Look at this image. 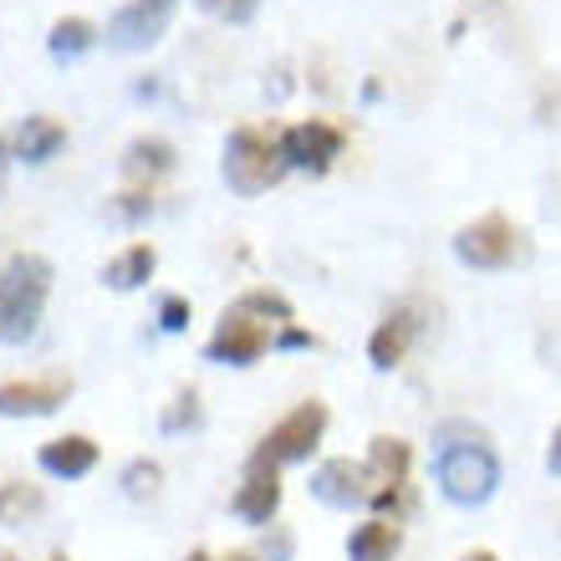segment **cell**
I'll list each match as a JSON object with an SVG mask.
<instances>
[{
    "mask_svg": "<svg viewBox=\"0 0 561 561\" xmlns=\"http://www.w3.org/2000/svg\"><path fill=\"white\" fill-rule=\"evenodd\" d=\"M225 184L236 194H266L280 174H286V153L280 138L261 134V128H236L225 144Z\"/></svg>",
    "mask_w": 561,
    "mask_h": 561,
    "instance_id": "277c9868",
    "label": "cell"
},
{
    "mask_svg": "<svg viewBox=\"0 0 561 561\" xmlns=\"http://www.w3.org/2000/svg\"><path fill=\"white\" fill-rule=\"evenodd\" d=\"M31 511H42V490L21 485V480L0 485V526H5V520H26Z\"/></svg>",
    "mask_w": 561,
    "mask_h": 561,
    "instance_id": "ffe728a7",
    "label": "cell"
},
{
    "mask_svg": "<svg viewBox=\"0 0 561 561\" xmlns=\"http://www.w3.org/2000/svg\"><path fill=\"white\" fill-rule=\"evenodd\" d=\"M307 332H296V327H286V332H280V347H307Z\"/></svg>",
    "mask_w": 561,
    "mask_h": 561,
    "instance_id": "484cf974",
    "label": "cell"
},
{
    "mask_svg": "<svg viewBox=\"0 0 561 561\" xmlns=\"http://www.w3.org/2000/svg\"><path fill=\"white\" fill-rule=\"evenodd\" d=\"M174 11H179V0H128V5L107 21V46H118V51H148V46L169 31Z\"/></svg>",
    "mask_w": 561,
    "mask_h": 561,
    "instance_id": "ba28073f",
    "label": "cell"
},
{
    "mask_svg": "<svg viewBox=\"0 0 561 561\" xmlns=\"http://www.w3.org/2000/svg\"><path fill=\"white\" fill-rule=\"evenodd\" d=\"M98 465V444L88 434H61V439L42 444V470L57 480H82Z\"/></svg>",
    "mask_w": 561,
    "mask_h": 561,
    "instance_id": "5bb4252c",
    "label": "cell"
},
{
    "mask_svg": "<svg viewBox=\"0 0 561 561\" xmlns=\"http://www.w3.org/2000/svg\"><path fill=\"white\" fill-rule=\"evenodd\" d=\"M547 470L561 474V428H557V439H551V455H547Z\"/></svg>",
    "mask_w": 561,
    "mask_h": 561,
    "instance_id": "4316f807",
    "label": "cell"
},
{
    "mask_svg": "<svg viewBox=\"0 0 561 561\" xmlns=\"http://www.w3.org/2000/svg\"><path fill=\"white\" fill-rule=\"evenodd\" d=\"M67 144V128H61L57 118H26L21 128H15V159L21 163H46L57 159V148Z\"/></svg>",
    "mask_w": 561,
    "mask_h": 561,
    "instance_id": "2e32d148",
    "label": "cell"
},
{
    "mask_svg": "<svg viewBox=\"0 0 561 561\" xmlns=\"http://www.w3.org/2000/svg\"><path fill=\"white\" fill-rule=\"evenodd\" d=\"M311 495L332 511H353V505H373V474L368 465L353 459H327L322 470L311 474Z\"/></svg>",
    "mask_w": 561,
    "mask_h": 561,
    "instance_id": "9c48e42d",
    "label": "cell"
},
{
    "mask_svg": "<svg viewBox=\"0 0 561 561\" xmlns=\"http://www.w3.org/2000/svg\"><path fill=\"white\" fill-rule=\"evenodd\" d=\"M419 337V307H393L378 322V332L368 337V357H373V368L388 373V368H399L403 357H409V347H414Z\"/></svg>",
    "mask_w": 561,
    "mask_h": 561,
    "instance_id": "7c38bea8",
    "label": "cell"
},
{
    "mask_svg": "<svg viewBox=\"0 0 561 561\" xmlns=\"http://www.w3.org/2000/svg\"><path fill=\"white\" fill-rule=\"evenodd\" d=\"M72 383L67 378H21V383H0V419H42L57 414L67 403Z\"/></svg>",
    "mask_w": 561,
    "mask_h": 561,
    "instance_id": "30bf717a",
    "label": "cell"
},
{
    "mask_svg": "<svg viewBox=\"0 0 561 561\" xmlns=\"http://www.w3.org/2000/svg\"><path fill=\"white\" fill-rule=\"evenodd\" d=\"M322 434H327V403L307 399V403H296L280 424H271V434L261 439L255 459H266V465H296V459H307L311 449L322 444Z\"/></svg>",
    "mask_w": 561,
    "mask_h": 561,
    "instance_id": "5b68a950",
    "label": "cell"
},
{
    "mask_svg": "<svg viewBox=\"0 0 561 561\" xmlns=\"http://www.w3.org/2000/svg\"><path fill=\"white\" fill-rule=\"evenodd\" d=\"M225 561H255V557H251V551H230V557H225Z\"/></svg>",
    "mask_w": 561,
    "mask_h": 561,
    "instance_id": "f1b7e54d",
    "label": "cell"
},
{
    "mask_svg": "<svg viewBox=\"0 0 561 561\" xmlns=\"http://www.w3.org/2000/svg\"><path fill=\"white\" fill-rule=\"evenodd\" d=\"M0 190H5V148H0Z\"/></svg>",
    "mask_w": 561,
    "mask_h": 561,
    "instance_id": "f546056e",
    "label": "cell"
},
{
    "mask_svg": "<svg viewBox=\"0 0 561 561\" xmlns=\"http://www.w3.org/2000/svg\"><path fill=\"white\" fill-rule=\"evenodd\" d=\"M92 42H98V26H92V21H82V15H61L57 26H51V36H46V51H51L57 61H72V57H82Z\"/></svg>",
    "mask_w": 561,
    "mask_h": 561,
    "instance_id": "d6986e66",
    "label": "cell"
},
{
    "mask_svg": "<svg viewBox=\"0 0 561 561\" xmlns=\"http://www.w3.org/2000/svg\"><path fill=\"white\" fill-rule=\"evenodd\" d=\"M261 0H199V11L220 15V21H251Z\"/></svg>",
    "mask_w": 561,
    "mask_h": 561,
    "instance_id": "603a6c76",
    "label": "cell"
},
{
    "mask_svg": "<svg viewBox=\"0 0 561 561\" xmlns=\"http://www.w3.org/2000/svg\"><path fill=\"white\" fill-rule=\"evenodd\" d=\"M403 547V531L393 520L373 516L363 520L353 536H347V561H393V551Z\"/></svg>",
    "mask_w": 561,
    "mask_h": 561,
    "instance_id": "9a60e30c",
    "label": "cell"
},
{
    "mask_svg": "<svg viewBox=\"0 0 561 561\" xmlns=\"http://www.w3.org/2000/svg\"><path fill=\"white\" fill-rule=\"evenodd\" d=\"M159 327L163 332H184V327H190V301H184V296H163L159 301Z\"/></svg>",
    "mask_w": 561,
    "mask_h": 561,
    "instance_id": "cb8c5ba5",
    "label": "cell"
},
{
    "mask_svg": "<svg viewBox=\"0 0 561 561\" xmlns=\"http://www.w3.org/2000/svg\"><path fill=\"white\" fill-rule=\"evenodd\" d=\"M459 561H495V551H465Z\"/></svg>",
    "mask_w": 561,
    "mask_h": 561,
    "instance_id": "83f0119b",
    "label": "cell"
},
{
    "mask_svg": "<svg viewBox=\"0 0 561 561\" xmlns=\"http://www.w3.org/2000/svg\"><path fill=\"white\" fill-rule=\"evenodd\" d=\"M0 561H15V557H11V551H0Z\"/></svg>",
    "mask_w": 561,
    "mask_h": 561,
    "instance_id": "1f68e13d",
    "label": "cell"
},
{
    "mask_svg": "<svg viewBox=\"0 0 561 561\" xmlns=\"http://www.w3.org/2000/svg\"><path fill=\"white\" fill-rule=\"evenodd\" d=\"M190 561H209V557H205V551H190Z\"/></svg>",
    "mask_w": 561,
    "mask_h": 561,
    "instance_id": "4dcf8cb0",
    "label": "cell"
},
{
    "mask_svg": "<svg viewBox=\"0 0 561 561\" xmlns=\"http://www.w3.org/2000/svg\"><path fill=\"white\" fill-rule=\"evenodd\" d=\"M291 322V301L276 291H251L240 307H230L215 327V337L205 342V353L230 368H251L255 357L271 347V327Z\"/></svg>",
    "mask_w": 561,
    "mask_h": 561,
    "instance_id": "6da1fadb",
    "label": "cell"
},
{
    "mask_svg": "<svg viewBox=\"0 0 561 561\" xmlns=\"http://www.w3.org/2000/svg\"><path fill=\"white\" fill-rule=\"evenodd\" d=\"M148 209H153V199H144V194H123L118 215H123V220H144Z\"/></svg>",
    "mask_w": 561,
    "mask_h": 561,
    "instance_id": "d4e9b609",
    "label": "cell"
},
{
    "mask_svg": "<svg viewBox=\"0 0 561 561\" xmlns=\"http://www.w3.org/2000/svg\"><path fill=\"white\" fill-rule=\"evenodd\" d=\"M190 424H199V399H194V393H179L174 409L163 414V428H169V434H179V428H190Z\"/></svg>",
    "mask_w": 561,
    "mask_h": 561,
    "instance_id": "7402d4cb",
    "label": "cell"
},
{
    "mask_svg": "<svg viewBox=\"0 0 561 561\" xmlns=\"http://www.w3.org/2000/svg\"><path fill=\"white\" fill-rule=\"evenodd\" d=\"M455 255L470 271H505L520 255V230L505 215H485L455 236Z\"/></svg>",
    "mask_w": 561,
    "mask_h": 561,
    "instance_id": "8992f818",
    "label": "cell"
},
{
    "mask_svg": "<svg viewBox=\"0 0 561 561\" xmlns=\"http://www.w3.org/2000/svg\"><path fill=\"white\" fill-rule=\"evenodd\" d=\"M46 291H51V261L46 255H11L0 271V342H26L42 322Z\"/></svg>",
    "mask_w": 561,
    "mask_h": 561,
    "instance_id": "3957f363",
    "label": "cell"
},
{
    "mask_svg": "<svg viewBox=\"0 0 561 561\" xmlns=\"http://www.w3.org/2000/svg\"><path fill=\"white\" fill-rule=\"evenodd\" d=\"M169 169H174V144H163V138H138L123 153V174L128 179H159Z\"/></svg>",
    "mask_w": 561,
    "mask_h": 561,
    "instance_id": "ac0fdd59",
    "label": "cell"
},
{
    "mask_svg": "<svg viewBox=\"0 0 561 561\" xmlns=\"http://www.w3.org/2000/svg\"><path fill=\"white\" fill-rule=\"evenodd\" d=\"M409 444L393 439V434H378L368 449V474H373V505H393V495L409 480Z\"/></svg>",
    "mask_w": 561,
    "mask_h": 561,
    "instance_id": "4fadbf2b",
    "label": "cell"
},
{
    "mask_svg": "<svg viewBox=\"0 0 561 561\" xmlns=\"http://www.w3.org/2000/svg\"><path fill=\"white\" fill-rule=\"evenodd\" d=\"M51 561H67V557H51Z\"/></svg>",
    "mask_w": 561,
    "mask_h": 561,
    "instance_id": "d6a6232c",
    "label": "cell"
},
{
    "mask_svg": "<svg viewBox=\"0 0 561 561\" xmlns=\"http://www.w3.org/2000/svg\"><path fill=\"white\" fill-rule=\"evenodd\" d=\"M280 465H266V459H251V470L236 490V516L251 520V526H271V516L280 511Z\"/></svg>",
    "mask_w": 561,
    "mask_h": 561,
    "instance_id": "8fae6325",
    "label": "cell"
},
{
    "mask_svg": "<svg viewBox=\"0 0 561 561\" xmlns=\"http://www.w3.org/2000/svg\"><path fill=\"white\" fill-rule=\"evenodd\" d=\"M342 134L337 123L327 118H311V123H291L286 134H280V153H286V169H307V174H327L332 159H342Z\"/></svg>",
    "mask_w": 561,
    "mask_h": 561,
    "instance_id": "52a82bcc",
    "label": "cell"
},
{
    "mask_svg": "<svg viewBox=\"0 0 561 561\" xmlns=\"http://www.w3.org/2000/svg\"><path fill=\"white\" fill-rule=\"evenodd\" d=\"M153 266H159V251H153V245H128L123 255L107 261L103 280L113 286V291H138V286L153 276Z\"/></svg>",
    "mask_w": 561,
    "mask_h": 561,
    "instance_id": "e0dca14e",
    "label": "cell"
},
{
    "mask_svg": "<svg viewBox=\"0 0 561 561\" xmlns=\"http://www.w3.org/2000/svg\"><path fill=\"white\" fill-rule=\"evenodd\" d=\"M159 465H153V459H134V465H128V470H123V490H128V495H134V501H144V495H153V490H159Z\"/></svg>",
    "mask_w": 561,
    "mask_h": 561,
    "instance_id": "44dd1931",
    "label": "cell"
},
{
    "mask_svg": "<svg viewBox=\"0 0 561 561\" xmlns=\"http://www.w3.org/2000/svg\"><path fill=\"white\" fill-rule=\"evenodd\" d=\"M434 480H439L444 501L455 505H485L501 485V459L495 449L470 434H455V439L439 444V455H434Z\"/></svg>",
    "mask_w": 561,
    "mask_h": 561,
    "instance_id": "7a4b0ae2",
    "label": "cell"
}]
</instances>
